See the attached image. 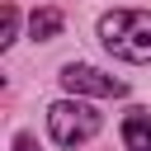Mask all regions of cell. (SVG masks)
<instances>
[{
  "mask_svg": "<svg viewBox=\"0 0 151 151\" xmlns=\"http://www.w3.org/2000/svg\"><path fill=\"white\" fill-rule=\"evenodd\" d=\"M99 42L123 61H151V14L146 9H109L99 19Z\"/></svg>",
  "mask_w": 151,
  "mask_h": 151,
  "instance_id": "obj_1",
  "label": "cell"
},
{
  "mask_svg": "<svg viewBox=\"0 0 151 151\" xmlns=\"http://www.w3.org/2000/svg\"><path fill=\"white\" fill-rule=\"evenodd\" d=\"M47 132L57 146H80L99 132V109L85 104V99H61L47 109Z\"/></svg>",
  "mask_w": 151,
  "mask_h": 151,
  "instance_id": "obj_2",
  "label": "cell"
},
{
  "mask_svg": "<svg viewBox=\"0 0 151 151\" xmlns=\"http://www.w3.org/2000/svg\"><path fill=\"white\" fill-rule=\"evenodd\" d=\"M61 90H71V94H94V99H118V94H127V85L123 80H113V76H104V71H94V66H61Z\"/></svg>",
  "mask_w": 151,
  "mask_h": 151,
  "instance_id": "obj_3",
  "label": "cell"
},
{
  "mask_svg": "<svg viewBox=\"0 0 151 151\" xmlns=\"http://www.w3.org/2000/svg\"><path fill=\"white\" fill-rule=\"evenodd\" d=\"M123 146H127V151H151V113L132 109V113L123 118Z\"/></svg>",
  "mask_w": 151,
  "mask_h": 151,
  "instance_id": "obj_4",
  "label": "cell"
},
{
  "mask_svg": "<svg viewBox=\"0 0 151 151\" xmlns=\"http://www.w3.org/2000/svg\"><path fill=\"white\" fill-rule=\"evenodd\" d=\"M61 9H33V19H28V33H33V42H47V38H57L61 33Z\"/></svg>",
  "mask_w": 151,
  "mask_h": 151,
  "instance_id": "obj_5",
  "label": "cell"
},
{
  "mask_svg": "<svg viewBox=\"0 0 151 151\" xmlns=\"http://www.w3.org/2000/svg\"><path fill=\"white\" fill-rule=\"evenodd\" d=\"M14 33H19V9H14V5H5V9H0V47H9V42H14Z\"/></svg>",
  "mask_w": 151,
  "mask_h": 151,
  "instance_id": "obj_6",
  "label": "cell"
},
{
  "mask_svg": "<svg viewBox=\"0 0 151 151\" xmlns=\"http://www.w3.org/2000/svg\"><path fill=\"white\" fill-rule=\"evenodd\" d=\"M14 151H38V146H33V137H28V132H19V137H14Z\"/></svg>",
  "mask_w": 151,
  "mask_h": 151,
  "instance_id": "obj_7",
  "label": "cell"
}]
</instances>
